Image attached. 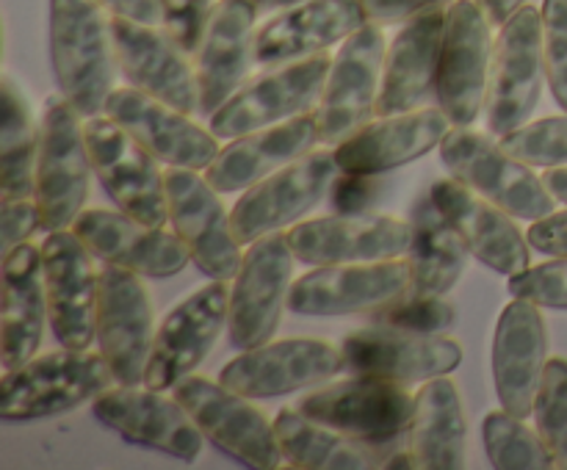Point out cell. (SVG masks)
<instances>
[{"label":"cell","mask_w":567,"mask_h":470,"mask_svg":"<svg viewBox=\"0 0 567 470\" xmlns=\"http://www.w3.org/2000/svg\"><path fill=\"white\" fill-rule=\"evenodd\" d=\"M360 3H363L369 20L377 22V25H399V22L413 20L424 11L443 9L454 0H360Z\"/></svg>","instance_id":"7dc6e473"},{"label":"cell","mask_w":567,"mask_h":470,"mask_svg":"<svg viewBox=\"0 0 567 470\" xmlns=\"http://www.w3.org/2000/svg\"><path fill=\"white\" fill-rule=\"evenodd\" d=\"M374 324L424 332V335H441L454 324V307L452 302H446V296H432V293H421L410 288L399 299L388 302L385 307L374 310Z\"/></svg>","instance_id":"60d3db41"},{"label":"cell","mask_w":567,"mask_h":470,"mask_svg":"<svg viewBox=\"0 0 567 470\" xmlns=\"http://www.w3.org/2000/svg\"><path fill=\"white\" fill-rule=\"evenodd\" d=\"M319 142V125H316L313 114L293 116V119L233 138L227 147L219 149L214 164L205 169V177L221 194L247 191L271 171L308 155L310 147H316Z\"/></svg>","instance_id":"1f68e13d"},{"label":"cell","mask_w":567,"mask_h":470,"mask_svg":"<svg viewBox=\"0 0 567 470\" xmlns=\"http://www.w3.org/2000/svg\"><path fill=\"white\" fill-rule=\"evenodd\" d=\"M293 3H302V0H266L269 9H286V6H293Z\"/></svg>","instance_id":"db71d44e"},{"label":"cell","mask_w":567,"mask_h":470,"mask_svg":"<svg viewBox=\"0 0 567 470\" xmlns=\"http://www.w3.org/2000/svg\"><path fill=\"white\" fill-rule=\"evenodd\" d=\"M116 59L131 86L175 105L183 114H203L197 64L164 25L127 20L114 14Z\"/></svg>","instance_id":"d6986e66"},{"label":"cell","mask_w":567,"mask_h":470,"mask_svg":"<svg viewBox=\"0 0 567 470\" xmlns=\"http://www.w3.org/2000/svg\"><path fill=\"white\" fill-rule=\"evenodd\" d=\"M293 260L297 254L282 232H271L249 243L230 288L227 330L233 346L244 352V348L264 346L275 337L282 307L291 293Z\"/></svg>","instance_id":"8fae6325"},{"label":"cell","mask_w":567,"mask_h":470,"mask_svg":"<svg viewBox=\"0 0 567 470\" xmlns=\"http://www.w3.org/2000/svg\"><path fill=\"white\" fill-rule=\"evenodd\" d=\"M377 197L374 175H354V171H341L336 175L330 188V202L336 213H360L369 208Z\"/></svg>","instance_id":"bcb514c9"},{"label":"cell","mask_w":567,"mask_h":470,"mask_svg":"<svg viewBox=\"0 0 567 470\" xmlns=\"http://www.w3.org/2000/svg\"><path fill=\"white\" fill-rule=\"evenodd\" d=\"M441 160L452 177L496 202L515 219L537 221L554 213V205L559 202L529 164L513 158L502 142L474 127L449 130L441 144Z\"/></svg>","instance_id":"3957f363"},{"label":"cell","mask_w":567,"mask_h":470,"mask_svg":"<svg viewBox=\"0 0 567 470\" xmlns=\"http://www.w3.org/2000/svg\"><path fill=\"white\" fill-rule=\"evenodd\" d=\"M482 440L487 457L498 470H551L557 468L551 448L543 440L540 431H532L524 418L496 409L482 420Z\"/></svg>","instance_id":"74e56055"},{"label":"cell","mask_w":567,"mask_h":470,"mask_svg":"<svg viewBox=\"0 0 567 470\" xmlns=\"http://www.w3.org/2000/svg\"><path fill=\"white\" fill-rule=\"evenodd\" d=\"M452 130V119L443 108H415L408 114L380 116L336 147L341 171L354 175H382L399 169L415 158H424Z\"/></svg>","instance_id":"f1b7e54d"},{"label":"cell","mask_w":567,"mask_h":470,"mask_svg":"<svg viewBox=\"0 0 567 470\" xmlns=\"http://www.w3.org/2000/svg\"><path fill=\"white\" fill-rule=\"evenodd\" d=\"M543 182L548 186V191L567 205V166H557V169H546Z\"/></svg>","instance_id":"816d5d0a"},{"label":"cell","mask_w":567,"mask_h":470,"mask_svg":"<svg viewBox=\"0 0 567 470\" xmlns=\"http://www.w3.org/2000/svg\"><path fill=\"white\" fill-rule=\"evenodd\" d=\"M50 61L66 103L100 116L120 66L114 17L100 0H50Z\"/></svg>","instance_id":"6da1fadb"},{"label":"cell","mask_w":567,"mask_h":470,"mask_svg":"<svg viewBox=\"0 0 567 470\" xmlns=\"http://www.w3.org/2000/svg\"><path fill=\"white\" fill-rule=\"evenodd\" d=\"M330 66V55L316 53L277 64L275 70L252 77L210 116V133L216 138H238L244 133L308 114L319 105Z\"/></svg>","instance_id":"52a82bcc"},{"label":"cell","mask_w":567,"mask_h":470,"mask_svg":"<svg viewBox=\"0 0 567 470\" xmlns=\"http://www.w3.org/2000/svg\"><path fill=\"white\" fill-rule=\"evenodd\" d=\"M92 412L109 429L136 446L155 448L169 457L194 462L203 453V431L177 398H166L161 390L138 385H120L94 398Z\"/></svg>","instance_id":"cb8c5ba5"},{"label":"cell","mask_w":567,"mask_h":470,"mask_svg":"<svg viewBox=\"0 0 567 470\" xmlns=\"http://www.w3.org/2000/svg\"><path fill=\"white\" fill-rule=\"evenodd\" d=\"M480 9L485 11V17L491 20V25L502 28L509 17L515 14L518 9H524L526 0H476Z\"/></svg>","instance_id":"f907efd6"},{"label":"cell","mask_w":567,"mask_h":470,"mask_svg":"<svg viewBox=\"0 0 567 470\" xmlns=\"http://www.w3.org/2000/svg\"><path fill=\"white\" fill-rule=\"evenodd\" d=\"M83 127H86L92 169L111 202L144 224L164 227L169 221V199H166V175H161L158 158L147 153L109 114L89 116V125Z\"/></svg>","instance_id":"8992f818"},{"label":"cell","mask_w":567,"mask_h":470,"mask_svg":"<svg viewBox=\"0 0 567 470\" xmlns=\"http://www.w3.org/2000/svg\"><path fill=\"white\" fill-rule=\"evenodd\" d=\"M105 114L120 122L161 164L183 169H208L219 155V138L183 114L175 105L153 97L136 86L114 88Z\"/></svg>","instance_id":"603a6c76"},{"label":"cell","mask_w":567,"mask_h":470,"mask_svg":"<svg viewBox=\"0 0 567 470\" xmlns=\"http://www.w3.org/2000/svg\"><path fill=\"white\" fill-rule=\"evenodd\" d=\"M385 53V36L377 22H365L341 44L332 59L319 105L313 108L321 142L341 144L369 125L371 116L377 114Z\"/></svg>","instance_id":"30bf717a"},{"label":"cell","mask_w":567,"mask_h":470,"mask_svg":"<svg viewBox=\"0 0 567 470\" xmlns=\"http://www.w3.org/2000/svg\"><path fill=\"white\" fill-rule=\"evenodd\" d=\"M507 288L515 299H529L540 307L567 310V258L532 265V269L509 276Z\"/></svg>","instance_id":"7bdbcfd3"},{"label":"cell","mask_w":567,"mask_h":470,"mask_svg":"<svg viewBox=\"0 0 567 470\" xmlns=\"http://www.w3.org/2000/svg\"><path fill=\"white\" fill-rule=\"evenodd\" d=\"M385 468L396 470V468H410V470H419V464H415L413 453H393V459H388Z\"/></svg>","instance_id":"f5cc1de1"},{"label":"cell","mask_w":567,"mask_h":470,"mask_svg":"<svg viewBox=\"0 0 567 470\" xmlns=\"http://www.w3.org/2000/svg\"><path fill=\"white\" fill-rule=\"evenodd\" d=\"M297 260L308 265L336 263H369V260H391L410 252L413 227L393 216L369 213H336L321 219L299 221L288 230Z\"/></svg>","instance_id":"44dd1931"},{"label":"cell","mask_w":567,"mask_h":470,"mask_svg":"<svg viewBox=\"0 0 567 470\" xmlns=\"http://www.w3.org/2000/svg\"><path fill=\"white\" fill-rule=\"evenodd\" d=\"M111 14L127 17V20L161 25V0H100Z\"/></svg>","instance_id":"681fc988"},{"label":"cell","mask_w":567,"mask_h":470,"mask_svg":"<svg viewBox=\"0 0 567 470\" xmlns=\"http://www.w3.org/2000/svg\"><path fill=\"white\" fill-rule=\"evenodd\" d=\"M526 238L537 252L551 254V258H567V210H554V213L532 221Z\"/></svg>","instance_id":"c3c4849f"},{"label":"cell","mask_w":567,"mask_h":470,"mask_svg":"<svg viewBox=\"0 0 567 470\" xmlns=\"http://www.w3.org/2000/svg\"><path fill=\"white\" fill-rule=\"evenodd\" d=\"M97 343L120 385H142L155 326L150 293L136 271L114 263L100 269Z\"/></svg>","instance_id":"2e32d148"},{"label":"cell","mask_w":567,"mask_h":470,"mask_svg":"<svg viewBox=\"0 0 567 470\" xmlns=\"http://www.w3.org/2000/svg\"><path fill=\"white\" fill-rule=\"evenodd\" d=\"M255 0H219L194 53L203 116H214L247 81L255 64Z\"/></svg>","instance_id":"4316f807"},{"label":"cell","mask_w":567,"mask_h":470,"mask_svg":"<svg viewBox=\"0 0 567 470\" xmlns=\"http://www.w3.org/2000/svg\"><path fill=\"white\" fill-rule=\"evenodd\" d=\"M48 321L66 348H89L97 337L100 271L75 230H53L42 243Z\"/></svg>","instance_id":"5bb4252c"},{"label":"cell","mask_w":567,"mask_h":470,"mask_svg":"<svg viewBox=\"0 0 567 470\" xmlns=\"http://www.w3.org/2000/svg\"><path fill=\"white\" fill-rule=\"evenodd\" d=\"M111 382L116 376L103 352L64 346L6 370L0 379V415L6 420L53 418L111 390Z\"/></svg>","instance_id":"7a4b0ae2"},{"label":"cell","mask_w":567,"mask_h":470,"mask_svg":"<svg viewBox=\"0 0 567 470\" xmlns=\"http://www.w3.org/2000/svg\"><path fill=\"white\" fill-rule=\"evenodd\" d=\"M543 81H546L543 11L524 6L504 22L493 42L485 97L487 130L502 138L515 127L526 125L540 103Z\"/></svg>","instance_id":"277c9868"},{"label":"cell","mask_w":567,"mask_h":470,"mask_svg":"<svg viewBox=\"0 0 567 470\" xmlns=\"http://www.w3.org/2000/svg\"><path fill=\"white\" fill-rule=\"evenodd\" d=\"M48 318V291H44L42 247L20 243L3 258V318H0V346L3 368H20L37 354Z\"/></svg>","instance_id":"d6a6232c"},{"label":"cell","mask_w":567,"mask_h":470,"mask_svg":"<svg viewBox=\"0 0 567 470\" xmlns=\"http://www.w3.org/2000/svg\"><path fill=\"white\" fill-rule=\"evenodd\" d=\"M468 420L457 385L446 376L424 382L410 420V453L419 470H463Z\"/></svg>","instance_id":"836d02e7"},{"label":"cell","mask_w":567,"mask_h":470,"mask_svg":"<svg viewBox=\"0 0 567 470\" xmlns=\"http://www.w3.org/2000/svg\"><path fill=\"white\" fill-rule=\"evenodd\" d=\"M413 285L410 260L319 265L299 276L288 293V307L299 315H349L380 310Z\"/></svg>","instance_id":"ffe728a7"},{"label":"cell","mask_w":567,"mask_h":470,"mask_svg":"<svg viewBox=\"0 0 567 470\" xmlns=\"http://www.w3.org/2000/svg\"><path fill=\"white\" fill-rule=\"evenodd\" d=\"M37 205L42 230H66L83 213L92 180V158L81 114L66 100H55L39 127Z\"/></svg>","instance_id":"5b68a950"},{"label":"cell","mask_w":567,"mask_h":470,"mask_svg":"<svg viewBox=\"0 0 567 470\" xmlns=\"http://www.w3.org/2000/svg\"><path fill=\"white\" fill-rule=\"evenodd\" d=\"M37 227H42L37 197L3 199V254L25 243Z\"/></svg>","instance_id":"f6af8a7d"},{"label":"cell","mask_w":567,"mask_h":470,"mask_svg":"<svg viewBox=\"0 0 567 470\" xmlns=\"http://www.w3.org/2000/svg\"><path fill=\"white\" fill-rule=\"evenodd\" d=\"M299 409L371 446H388L410 429L415 398L404 390L402 382L352 374V379L308 393Z\"/></svg>","instance_id":"7c38bea8"},{"label":"cell","mask_w":567,"mask_h":470,"mask_svg":"<svg viewBox=\"0 0 567 470\" xmlns=\"http://www.w3.org/2000/svg\"><path fill=\"white\" fill-rule=\"evenodd\" d=\"M432 199L457 227L468 252L487 269L504 276H515L529 269V238L509 219L507 210L476 194L457 177L437 180L432 186Z\"/></svg>","instance_id":"f546056e"},{"label":"cell","mask_w":567,"mask_h":470,"mask_svg":"<svg viewBox=\"0 0 567 470\" xmlns=\"http://www.w3.org/2000/svg\"><path fill=\"white\" fill-rule=\"evenodd\" d=\"M255 3H258V6H266V0H255Z\"/></svg>","instance_id":"11a10c76"},{"label":"cell","mask_w":567,"mask_h":470,"mask_svg":"<svg viewBox=\"0 0 567 470\" xmlns=\"http://www.w3.org/2000/svg\"><path fill=\"white\" fill-rule=\"evenodd\" d=\"M72 230L100 263L122 265V269L150 276V280H166V276L181 274L192 260L177 232L144 224L122 210L120 213L105 208L83 210Z\"/></svg>","instance_id":"d4e9b609"},{"label":"cell","mask_w":567,"mask_h":470,"mask_svg":"<svg viewBox=\"0 0 567 470\" xmlns=\"http://www.w3.org/2000/svg\"><path fill=\"white\" fill-rule=\"evenodd\" d=\"M548 335L540 304L515 299L502 310L493 337V379L498 401L518 418L535 415L546 376Z\"/></svg>","instance_id":"484cf974"},{"label":"cell","mask_w":567,"mask_h":470,"mask_svg":"<svg viewBox=\"0 0 567 470\" xmlns=\"http://www.w3.org/2000/svg\"><path fill=\"white\" fill-rule=\"evenodd\" d=\"M446 11L432 9L402 25L399 36L385 53L382 86L377 97V116L408 114L424 108L432 92H437Z\"/></svg>","instance_id":"4dcf8cb0"},{"label":"cell","mask_w":567,"mask_h":470,"mask_svg":"<svg viewBox=\"0 0 567 470\" xmlns=\"http://www.w3.org/2000/svg\"><path fill=\"white\" fill-rule=\"evenodd\" d=\"M343 370V352L319 337H286L244 348L221 368L219 382L247 398H277L324 385Z\"/></svg>","instance_id":"9a60e30c"},{"label":"cell","mask_w":567,"mask_h":470,"mask_svg":"<svg viewBox=\"0 0 567 470\" xmlns=\"http://www.w3.org/2000/svg\"><path fill=\"white\" fill-rule=\"evenodd\" d=\"M502 144L513 158L524 160L535 169L567 166V114L526 122V125L502 136Z\"/></svg>","instance_id":"f35d334b"},{"label":"cell","mask_w":567,"mask_h":470,"mask_svg":"<svg viewBox=\"0 0 567 470\" xmlns=\"http://www.w3.org/2000/svg\"><path fill=\"white\" fill-rule=\"evenodd\" d=\"M230 315V291L225 280H214L183 299L155 332L144 385L153 390H169L192 376L214 348L221 326Z\"/></svg>","instance_id":"ac0fdd59"},{"label":"cell","mask_w":567,"mask_h":470,"mask_svg":"<svg viewBox=\"0 0 567 470\" xmlns=\"http://www.w3.org/2000/svg\"><path fill=\"white\" fill-rule=\"evenodd\" d=\"M537 431L551 448L557 468L567 470V359H548L540 396L535 404Z\"/></svg>","instance_id":"ab89813d"},{"label":"cell","mask_w":567,"mask_h":470,"mask_svg":"<svg viewBox=\"0 0 567 470\" xmlns=\"http://www.w3.org/2000/svg\"><path fill=\"white\" fill-rule=\"evenodd\" d=\"M365 22L371 20L360 0H302L286 6L255 33V61L277 66L324 53L332 44L347 42Z\"/></svg>","instance_id":"83f0119b"},{"label":"cell","mask_w":567,"mask_h":470,"mask_svg":"<svg viewBox=\"0 0 567 470\" xmlns=\"http://www.w3.org/2000/svg\"><path fill=\"white\" fill-rule=\"evenodd\" d=\"M543 53L546 81L567 114V0H543Z\"/></svg>","instance_id":"b9f144b4"},{"label":"cell","mask_w":567,"mask_h":470,"mask_svg":"<svg viewBox=\"0 0 567 470\" xmlns=\"http://www.w3.org/2000/svg\"><path fill=\"white\" fill-rule=\"evenodd\" d=\"M341 352L343 370L349 374L377 376V379L402 382V385L449 376L463 359V346L452 337L382 324L347 335Z\"/></svg>","instance_id":"7402d4cb"},{"label":"cell","mask_w":567,"mask_h":470,"mask_svg":"<svg viewBox=\"0 0 567 470\" xmlns=\"http://www.w3.org/2000/svg\"><path fill=\"white\" fill-rule=\"evenodd\" d=\"M275 435L282 459L299 470H374L385 468L380 446L358 440L332 426L313 420L302 409H280L275 418Z\"/></svg>","instance_id":"e575fe53"},{"label":"cell","mask_w":567,"mask_h":470,"mask_svg":"<svg viewBox=\"0 0 567 470\" xmlns=\"http://www.w3.org/2000/svg\"><path fill=\"white\" fill-rule=\"evenodd\" d=\"M210 0H161V25L181 42L183 50L197 53L205 22L210 17Z\"/></svg>","instance_id":"ee69618b"},{"label":"cell","mask_w":567,"mask_h":470,"mask_svg":"<svg viewBox=\"0 0 567 470\" xmlns=\"http://www.w3.org/2000/svg\"><path fill=\"white\" fill-rule=\"evenodd\" d=\"M338 171L332 149H310L293 164L271 171L233 205V236L241 243H252L299 221L330 194Z\"/></svg>","instance_id":"ba28073f"},{"label":"cell","mask_w":567,"mask_h":470,"mask_svg":"<svg viewBox=\"0 0 567 470\" xmlns=\"http://www.w3.org/2000/svg\"><path fill=\"white\" fill-rule=\"evenodd\" d=\"M172 230L186 243L194 263L214 280H233L241 265V241L233 236L230 213L219 191L194 169L172 166L166 171Z\"/></svg>","instance_id":"e0dca14e"},{"label":"cell","mask_w":567,"mask_h":470,"mask_svg":"<svg viewBox=\"0 0 567 470\" xmlns=\"http://www.w3.org/2000/svg\"><path fill=\"white\" fill-rule=\"evenodd\" d=\"M175 398L183 404L194 424L219 451L258 470L280 464L282 451L275 424L241 393L205 376H186L175 385Z\"/></svg>","instance_id":"9c48e42d"},{"label":"cell","mask_w":567,"mask_h":470,"mask_svg":"<svg viewBox=\"0 0 567 470\" xmlns=\"http://www.w3.org/2000/svg\"><path fill=\"white\" fill-rule=\"evenodd\" d=\"M491 28L476 0H454L446 9L435 94L454 127H471L485 108L493 59Z\"/></svg>","instance_id":"4fadbf2b"},{"label":"cell","mask_w":567,"mask_h":470,"mask_svg":"<svg viewBox=\"0 0 567 470\" xmlns=\"http://www.w3.org/2000/svg\"><path fill=\"white\" fill-rule=\"evenodd\" d=\"M413 243H410V271H413V291L432 293V296H446L457 280L463 276L468 263V247L457 227L446 219L432 191L415 202L413 216Z\"/></svg>","instance_id":"d590c367"},{"label":"cell","mask_w":567,"mask_h":470,"mask_svg":"<svg viewBox=\"0 0 567 470\" xmlns=\"http://www.w3.org/2000/svg\"><path fill=\"white\" fill-rule=\"evenodd\" d=\"M39 133L28 100L11 77L0 94V197L25 199L37 194Z\"/></svg>","instance_id":"8d00e7d4"}]
</instances>
